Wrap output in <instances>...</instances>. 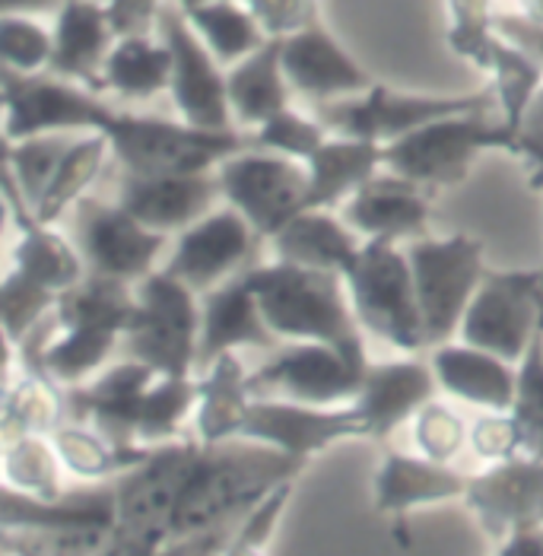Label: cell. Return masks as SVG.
Listing matches in <instances>:
<instances>
[{
	"label": "cell",
	"mask_w": 543,
	"mask_h": 556,
	"mask_svg": "<svg viewBox=\"0 0 543 556\" xmlns=\"http://www.w3.org/2000/svg\"><path fill=\"white\" fill-rule=\"evenodd\" d=\"M3 531H58V528H112L118 525L115 480L64 490L54 500H36L3 490L0 503Z\"/></svg>",
	"instance_id": "27"
},
{
	"label": "cell",
	"mask_w": 543,
	"mask_h": 556,
	"mask_svg": "<svg viewBox=\"0 0 543 556\" xmlns=\"http://www.w3.org/2000/svg\"><path fill=\"white\" fill-rule=\"evenodd\" d=\"M414 424V442H417L419 455L439 462V465H452L464 452V445L470 442V427L464 424L458 410H452L445 401H429Z\"/></svg>",
	"instance_id": "46"
},
{
	"label": "cell",
	"mask_w": 543,
	"mask_h": 556,
	"mask_svg": "<svg viewBox=\"0 0 543 556\" xmlns=\"http://www.w3.org/2000/svg\"><path fill=\"white\" fill-rule=\"evenodd\" d=\"M109 16H112V26L122 36H147V33H156V23H160V13L168 0H102Z\"/></svg>",
	"instance_id": "50"
},
{
	"label": "cell",
	"mask_w": 543,
	"mask_h": 556,
	"mask_svg": "<svg viewBox=\"0 0 543 556\" xmlns=\"http://www.w3.org/2000/svg\"><path fill=\"white\" fill-rule=\"evenodd\" d=\"M64 0H0V13H26V16H42L58 13Z\"/></svg>",
	"instance_id": "56"
},
{
	"label": "cell",
	"mask_w": 543,
	"mask_h": 556,
	"mask_svg": "<svg viewBox=\"0 0 543 556\" xmlns=\"http://www.w3.org/2000/svg\"><path fill=\"white\" fill-rule=\"evenodd\" d=\"M521 160L534 169L538 175V181L543 185V147H531V143H521ZM538 270H541V283H543V255L541 264H538Z\"/></svg>",
	"instance_id": "57"
},
{
	"label": "cell",
	"mask_w": 543,
	"mask_h": 556,
	"mask_svg": "<svg viewBox=\"0 0 543 556\" xmlns=\"http://www.w3.org/2000/svg\"><path fill=\"white\" fill-rule=\"evenodd\" d=\"M541 341H543V312H541Z\"/></svg>",
	"instance_id": "62"
},
{
	"label": "cell",
	"mask_w": 543,
	"mask_h": 556,
	"mask_svg": "<svg viewBox=\"0 0 543 556\" xmlns=\"http://www.w3.org/2000/svg\"><path fill=\"white\" fill-rule=\"evenodd\" d=\"M181 10L223 67L245 61L261 45L270 42V36L264 33L245 0H210Z\"/></svg>",
	"instance_id": "36"
},
{
	"label": "cell",
	"mask_w": 543,
	"mask_h": 556,
	"mask_svg": "<svg viewBox=\"0 0 543 556\" xmlns=\"http://www.w3.org/2000/svg\"><path fill=\"white\" fill-rule=\"evenodd\" d=\"M54 54L48 74L102 92V67L118 42L112 16L102 0H64L54 13Z\"/></svg>",
	"instance_id": "24"
},
{
	"label": "cell",
	"mask_w": 543,
	"mask_h": 556,
	"mask_svg": "<svg viewBox=\"0 0 543 556\" xmlns=\"http://www.w3.org/2000/svg\"><path fill=\"white\" fill-rule=\"evenodd\" d=\"M312 112L331 134L372 140L384 147L439 118L470 115V112H500V105H496L493 86L477 89V92L442 96V92H404L388 84H376L359 96L321 102Z\"/></svg>",
	"instance_id": "6"
},
{
	"label": "cell",
	"mask_w": 543,
	"mask_h": 556,
	"mask_svg": "<svg viewBox=\"0 0 543 556\" xmlns=\"http://www.w3.org/2000/svg\"><path fill=\"white\" fill-rule=\"evenodd\" d=\"M223 556H267V551H264V547H251V544H242V541L232 538V541L226 544Z\"/></svg>",
	"instance_id": "58"
},
{
	"label": "cell",
	"mask_w": 543,
	"mask_h": 556,
	"mask_svg": "<svg viewBox=\"0 0 543 556\" xmlns=\"http://www.w3.org/2000/svg\"><path fill=\"white\" fill-rule=\"evenodd\" d=\"M487 153L521 160V137L502 122L500 112H470L439 118L394 143H384V169L397 172L426 191L467 181L473 163Z\"/></svg>",
	"instance_id": "4"
},
{
	"label": "cell",
	"mask_w": 543,
	"mask_h": 556,
	"mask_svg": "<svg viewBox=\"0 0 543 556\" xmlns=\"http://www.w3.org/2000/svg\"><path fill=\"white\" fill-rule=\"evenodd\" d=\"M172 86V51L160 33L122 36L112 45L102 67V92H115L127 102H147Z\"/></svg>",
	"instance_id": "34"
},
{
	"label": "cell",
	"mask_w": 543,
	"mask_h": 556,
	"mask_svg": "<svg viewBox=\"0 0 543 556\" xmlns=\"http://www.w3.org/2000/svg\"><path fill=\"white\" fill-rule=\"evenodd\" d=\"M490 77V86L496 92L502 122L521 137V125L528 109L534 105L538 92L543 89V71L538 61H531L521 48L505 42L496 36V45L490 51V64L483 71Z\"/></svg>",
	"instance_id": "38"
},
{
	"label": "cell",
	"mask_w": 543,
	"mask_h": 556,
	"mask_svg": "<svg viewBox=\"0 0 543 556\" xmlns=\"http://www.w3.org/2000/svg\"><path fill=\"white\" fill-rule=\"evenodd\" d=\"M257 242L261 236L251 229L249 219L226 204L175 236L163 270L204 296L213 287L249 270Z\"/></svg>",
	"instance_id": "16"
},
{
	"label": "cell",
	"mask_w": 543,
	"mask_h": 556,
	"mask_svg": "<svg viewBox=\"0 0 543 556\" xmlns=\"http://www.w3.org/2000/svg\"><path fill=\"white\" fill-rule=\"evenodd\" d=\"M429 194L432 191H426L417 181L397 172L381 169L343 204V219L363 239L411 245L422 236H429V219H432Z\"/></svg>",
	"instance_id": "21"
},
{
	"label": "cell",
	"mask_w": 543,
	"mask_h": 556,
	"mask_svg": "<svg viewBox=\"0 0 543 556\" xmlns=\"http://www.w3.org/2000/svg\"><path fill=\"white\" fill-rule=\"evenodd\" d=\"M216 172H166V175H134L125 172L118 185V204L143 226L163 236H178L198 219H204L219 201Z\"/></svg>",
	"instance_id": "19"
},
{
	"label": "cell",
	"mask_w": 543,
	"mask_h": 556,
	"mask_svg": "<svg viewBox=\"0 0 543 556\" xmlns=\"http://www.w3.org/2000/svg\"><path fill=\"white\" fill-rule=\"evenodd\" d=\"M521 143L543 147V89L538 92L534 105L528 109V115H525V125H521Z\"/></svg>",
	"instance_id": "55"
},
{
	"label": "cell",
	"mask_w": 543,
	"mask_h": 556,
	"mask_svg": "<svg viewBox=\"0 0 543 556\" xmlns=\"http://www.w3.org/2000/svg\"><path fill=\"white\" fill-rule=\"evenodd\" d=\"M239 525V521H236ZM236 525H226V528H216L207 534H191V538H172L166 541L156 556H223L226 544L232 541V531Z\"/></svg>",
	"instance_id": "52"
},
{
	"label": "cell",
	"mask_w": 543,
	"mask_h": 556,
	"mask_svg": "<svg viewBox=\"0 0 543 556\" xmlns=\"http://www.w3.org/2000/svg\"><path fill=\"white\" fill-rule=\"evenodd\" d=\"M249 369L239 353H223L198 372V407H194V439L201 445H219L242 439L251 410Z\"/></svg>",
	"instance_id": "30"
},
{
	"label": "cell",
	"mask_w": 543,
	"mask_h": 556,
	"mask_svg": "<svg viewBox=\"0 0 543 556\" xmlns=\"http://www.w3.org/2000/svg\"><path fill=\"white\" fill-rule=\"evenodd\" d=\"M51 442L58 448L64 471L74 473L77 480H86V483L118 480L122 473L137 468L150 455V448H143V445L125 448V445L112 442L105 432H99L89 424H80V420H64L51 432Z\"/></svg>",
	"instance_id": "35"
},
{
	"label": "cell",
	"mask_w": 543,
	"mask_h": 556,
	"mask_svg": "<svg viewBox=\"0 0 543 556\" xmlns=\"http://www.w3.org/2000/svg\"><path fill=\"white\" fill-rule=\"evenodd\" d=\"M270 39H287L321 16V0H245Z\"/></svg>",
	"instance_id": "49"
},
{
	"label": "cell",
	"mask_w": 543,
	"mask_h": 556,
	"mask_svg": "<svg viewBox=\"0 0 543 556\" xmlns=\"http://www.w3.org/2000/svg\"><path fill=\"white\" fill-rule=\"evenodd\" d=\"M7 541L23 544L39 556H99L112 528H58V531H3Z\"/></svg>",
	"instance_id": "47"
},
{
	"label": "cell",
	"mask_w": 543,
	"mask_h": 556,
	"mask_svg": "<svg viewBox=\"0 0 543 556\" xmlns=\"http://www.w3.org/2000/svg\"><path fill=\"white\" fill-rule=\"evenodd\" d=\"M496 36L515 48H521L531 61H538L543 71V23L531 20L528 13H500L496 10Z\"/></svg>",
	"instance_id": "51"
},
{
	"label": "cell",
	"mask_w": 543,
	"mask_h": 556,
	"mask_svg": "<svg viewBox=\"0 0 543 556\" xmlns=\"http://www.w3.org/2000/svg\"><path fill=\"white\" fill-rule=\"evenodd\" d=\"M363 236L334 211H299V214L270 239L274 255L295 267L346 274L363 249Z\"/></svg>",
	"instance_id": "31"
},
{
	"label": "cell",
	"mask_w": 543,
	"mask_h": 556,
	"mask_svg": "<svg viewBox=\"0 0 543 556\" xmlns=\"http://www.w3.org/2000/svg\"><path fill=\"white\" fill-rule=\"evenodd\" d=\"M283 71L293 92L312 105L359 96L378 84L325 26L321 16L283 39Z\"/></svg>",
	"instance_id": "17"
},
{
	"label": "cell",
	"mask_w": 543,
	"mask_h": 556,
	"mask_svg": "<svg viewBox=\"0 0 543 556\" xmlns=\"http://www.w3.org/2000/svg\"><path fill=\"white\" fill-rule=\"evenodd\" d=\"M198 439H175L150 448V455L115 480L118 525L115 531L150 547H163L172 538V518L185 483L198 462Z\"/></svg>",
	"instance_id": "10"
},
{
	"label": "cell",
	"mask_w": 543,
	"mask_h": 556,
	"mask_svg": "<svg viewBox=\"0 0 543 556\" xmlns=\"http://www.w3.org/2000/svg\"><path fill=\"white\" fill-rule=\"evenodd\" d=\"M112 156V147L102 134H77L71 150L64 153L61 166L54 172L45 198L36 207V216L54 226L61 216H67L84 198H89V188L96 185L105 160Z\"/></svg>",
	"instance_id": "37"
},
{
	"label": "cell",
	"mask_w": 543,
	"mask_h": 556,
	"mask_svg": "<svg viewBox=\"0 0 543 556\" xmlns=\"http://www.w3.org/2000/svg\"><path fill=\"white\" fill-rule=\"evenodd\" d=\"M67 420V391L39 366H7V388L0 407L3 442L16 435H51Z\"/></svg>",
	"instance_id": "33"
},
{
	"label": "cell",
	"mask_w": 543,
	"mask_h": 556,
	"mask_svg": "<svg viewBox=\"0 0 543 556\" xmlns=\"http://www.w3.org/2000/svg\"><path fill=\"white\" fill-rule=\"evenodd\" d=\"M473 455L487 465H500L521 458V429L512 410H483V417H477L470 424V442Z\"/></svg>",
	"instance_id": "48"
},
{
	"label": "cell",
	"mask_w": 543,
	"mask_h": 556,
	"mask_svg": "<svg viewBox=\"0 0 543 556\" xmlns=\"http://www.w3.org/2000/svg\"><path fill=\"white\" fill-rule=\"evenodd\" d=\"M160 372L137 359H122L115 366H105L99 376H92L84 386L67 388V420L89 424L105 432L112 442L134 448L137 442V424L143 410V397ZM147 448V445H143Z\"/></svg>",
	"instance_id": "20"
},
{
	"label": "cell",
	"mask_w": 543,
	"mask_h": 556,
	"mask_svg": "<svg viewBox=\"0 0 543 556\" xmlns=\"http://www.w3.org/2000/svg\"><path fill=\"white\" fill-rule=\"evenodd\" d=\"M156 551H160V547L140 544V541H134V538H125V534L112 531L109 544L102 547V554L99 556H156Z\"/></svg>",
	"instance_id": "54"
},
{
	"label": "cell",
	"mask_w": 543,
	"mask_h": 556,
	"mask_svg": "<svg viewBox=\"0 0 543 556\" xmlns=\"http://www.w3.org/2000/svg\"><path fill=\"white\" fill-rule=\"evenodd\" d=\"M156 33L172 51L168 96L178 118L204 130H239L229 105V71L216 61L175 0L163 7Z\"/></svg>",
	"instance_id": "12"
},
{
	"label": "cell",
	"mask_w": 543,
	"mask_h": 556,
	"mask_svg": "<svg viewBox=\"0 0 543 556\" xmlns=\"http://www.w3.org/2000/svg\"><path fill=\"white\" fill-rule=\"evenodd\" d=\"M541 270H490L460 321L458 341L521 363L541 334Z\"/></svg>",
	"instance_id": "9"
},
{
	"label": "cell",
	"mask_w": 543,
	"mask_h": 556,
	"mask_svg": "<svg viewBox=\"0 0 543 556\" xmlns=\"http://www.w3.org/2000/svg\"><path fill=\"white\" fill-rule=\"evenodd\" d=\"M178 7H198V3H210V0H175Z\"/></svg>",
	"instance_id": "61"
},
{
	"label": "cell",
	"mask_w": 543,
	"mask_h": 556,
	"mask_svg": "<svg viewBox=\"0 0 543 556\" xmlns=\"http://www.w3.org/2000/svg\"><path fill=\"white\" fill-rule=\"evenodd\" d=\"M521 13H528L531 20H541L543 23V0H518Z\"/></svg>",
	"instance_id": "59"
},
{
	"label": "cell",
	"mask_w": 543,
	"mask_h": 556,
	"mask_svg": "<svg viewBox=\"0 0 543 556\" xmlns=\"http://www.w3.org/2000/svg\"><path fill=\"white\" fill-rule=\"evenodd\" d=\"M343 283L363 331L407 356H417L419 350L429 346L407 249L366 239L356 261L343 274Z\"/></svg>",
	"instance_id": "5"
},
{
	"label": "cell",
	"mask_w": 543,
	"mask_h": 556,
	"mask_svg": "<svg viewBox=\"0 0 543 556\" xmlns=\"http://www.w3.org/2000/svg\"><path fill=\"white\" fill-rule=\"evenodd\" d=\"M467 486L470 477L452 465H439L426 455L388 452L372 480V506L378 515H407L422 506L464 500Z\"/></svg>",
	"instance_id": "26"
},
{
	"label": "cell",
	"mask_w": 543,
	"mask_h": 556,
	"mask_svg": "<svg viewBox=\"0 0 543 556\" xmlns=\"http://www.w3.org/2000/svg\"><path fill=\"white\" fill-rule=\"evenodd\" d=\"M74 211H77L74 232H77V249L84 255L86 274H99L137 287L143 277L156 270V261L166 252L168 236L143 226L118 201L102 204L96 198H84Z\"/></svg>",
	"instance_id": "14"
},
{
	"label": "cell",
	"mask_w": 543,
	"mask_h": 556,
	"mask_svg": "<svg viewBox=\"0 0 543 556\" xmlns=\"http://www.w3.org/2000/svg\"><path fill=\"white\" fill-rule=\"evenodd\" d=\"M54 36L36 16L0 13V61L13 74H48Z\"/></svg>",
	"instance_id": "43"
},
{
	"label": "cell",
	"mask_w": 543,
	"mask_h": 556,
	"mask_svg": "<svg viewBox=\"0 0 543 556\" xmlns=\"http://www.w3.org/2000/svg\"><path fill=\"white\" fill-rule=\"evenodd\" d=\"M77 134H39V137H23V140H7L3 156L7 169L3 178L13 181V188L23 194V201L36 211L45 198L54 172L61 166L64 153L71 150Z\"/></svg>",
	"instance_id": "40"
},
{
	"label": "cell",
	"mask_w": 543,
	"mask_h": 556,
	"mask_svg": "<svg viewBox=\"0 0 543 556\" xmlns=\"http://www.w3.org/2000/svg\"><path fill=\"white\" fill-rule=\"evenodd\" d=\"M245 280L267 328L280 341L325 343L359 366L372 363L363 341V325L340 274L295 267L274 257L270 264H251Z\"/></svg>",
	"instance_id": "2"
},
{
	"label": "cell",
	"mask_w": 543,
	"mask_h": 556,
	"mask_svg": "<svg viewBox=\"0 0 543 556\" xmlns=\"http://www.w3.org/2000/svg\"><path fill=\"white\" fill-rule=\"evenodd\" d=\"M432 372L445 394L480 410H512L518 391V366L490 350L449 341L432 346Z\"/></svg>",
	"instance_id": "28"
},
{
	"label": "cell",
	"mask_w": 543,
	"mask_h": 556,
	"mask_svg": "<svg viewBox=\"0 0 543 556\" xmlns=\"http://www.w3.org/2000/svg\"><path fill=\"white\" fill-rule=\"evenodd\" d=\"M445 13H449V26H445L449 48L477 71H487L490 51L496 45L493 0H445Z\"/></svg>",
	"instance_id": "42"
},
{
	"label": "cell",
	"mask_w": 543,
	"mask_h": 556,
	"mask_svg": "<svg viewBox=\"0 0 543 556\" xmlns=\"http://www.w3.org/2000/svg\"><path fill=\"white\" fill-rule=\"evenodd\" d=\"M96 134L112 147L122 169L134 175L166 172H216V166L251 147V134L242 130H204L163 115L122 112L109 102Z\"/></svg>",
	"instance_id": "3"
},
{
	"label": "cell",
	"mask_w": 543,
	"mask_h": 556,
	"mask_svg": "<svg viewBox=\"0 0 543 556\" xmlns=\"http://www.w3.org/2000/svg\"><path fill=\"white\" fill-rule=\"evenodd\" d=\"M435 388L439 382H435L432 366L419 363L414 356L369 363L353 407L363 414V420L369 427V439L384 442L394 429L414 420L435 397Z\"/></svg>",
	"instance_id": "23"
},
{
	"label": "cell",
	"mask_w": 543,
	"mask_h": 556,
	"mask_svg": "<svg viewBox=\"0 0 543 556\" xmlns=\"http://www.w3.org/2000/svg\"><path fill=\"white\" fill-rule=\"evenodd\" d=\"M3 554L7 556H39L36 551H29V547H23V544H13V541H7V538H3Z\"/></svg>",
	"instance_id": "60"
},
{
	"label": "cell",
	"mask_w": 543,
	"mask_h": 556,
	"mask_svg": "<svg viewBox=\"0 0 543 556\" xmlns=\"http://www.w3.org/2000/svg\"><path fill=\"white\" fill-rule=\"evenodd\" d=\"M242 439L270 445L293 458H315L337 442L369 439V427L353 404L312 407L283 397H254Z\"/></svg>",
	"instance_id": "15"
},
{
	"label": "cell",
	"mask_w": 543,
	"mask_h": 556,
	"mask_svg": "<svg viewBox=\"0 0 543 556\" xmlns=\"http://www.w3.org/2000/svg\"><path fill=\"white\" fill-rule=\"evenodd\" d=\"M61 473L64 465L51 435H16L3 442V490L54 500L64 493Z\"/></svg>",
	"instance_id": "39"
},
{
	"label": "cell",
	"mask_w": 543,
	"mask_h": 556,
	"mask_svg": "<svg viewBox=\"0 0 543 556\" xmlns=\"http://www.w3.org/2000/svg\"><path fill=\"white\" fill-rule=\"evenodd\" d=\"M407 257L414 267L426 343L442 346L455 341L467 305L473 302L483 277L490 274L483 242L467 232L422 236L407 245Z\"/></svg>",
	"instance_id": "8"
},
{
	"label": "cell",
	"mask_w": 543,
	"mask_h": 556,
	"mask_svg": "<svg viewBox=\"0 0 543 556\" xmlns=\"http://www.w3.org/2000/svg\"><path fill=\"white\" fill-rule=\"evenodd\" d=\"M464 503L493 541L543 528V458L521 455L473 473Z\"/></svg>",
	"instance_id": "18"
},
{
	"label": "cell",
	"mask_w": 543,
	"mask_h": 556,
	"mask_svg": "<svg viewBox=\"0 0 543 556\" xmlns=\"http://www.w3.org/2000/svg\"><path fill=\"white\" fill-rule=\"evenodd\" d=\"M3 204L16 229L13 245V267L20 277L39 283L51 293H67L86 277L84 255L77 245H71L54 226L42 223L36 211L23 201V194L13 188V181L3 178Z\"/></svg>",
	"instance_id": "22"
},
{
	"label": "cell",
	"mask_w": 543,
	"mask_h": 556,
	"mask_svg": "<svg viewBox=\"0 0 543 556\" xmlns=\"http://www.w3.org/2000/svg\"><path fill=\"white\" fill-rule=\"evenodd\" d=\"M369 366L353 363L325 343H287L277 346L254 372L249 388L254 397H283L312 407L353 404Z\"/></svg>",
	"instance_id": "13"
},
{
	"label": "cell",
	"mask_w": 543,
	"mask_h": 556,
	"mask_svg": "<svg viewBox=\"0 0 543 556\" xmlns=\"http://www.w3.org/2000/svg\"><path fill=\"white\" fill-rule=\"evenodd\" d=\"M280 338L267 328L261 305L251 293L245 270L201 296V353L198 372L223 353H239L242 346L277 350Z\"/></svg>",
	"instance_id": "25"
},
{
	"label": "cell",
	"mask_w": 543,
	"mask_h": 556,
	"mask_svg": "<svg viewBox=\"0 0 543 556\" xmlns=\"http://www.w3.org/2000/svg\"><path fill=\"white\" fill-rule=\"evenodd\" d=\"M216 178L223 201L245 216L251 229L267 242L302 211L308 188L305 163L261 150L254 143L223 160L216 166Z\"/></svg>",
	"instance_id": "11"
},
{
	"label": "cell",
	"mask_w": 543,
	"mask_h": 556,
	"mask_svg": "<svg viewBox=\"0 0 543 556\" xmlns=\"http://www.w3.org/2000/svg\"><path fill=\"white\" fill-rule=\"evenodd\" d=\"M249 134L254 147L290 156V160H299V163H308L325 147V140L331 137V130L321 125V118L315 112L305 115L293 105L287 112L274 115L270 122H264L261 128L249 130Z\"/></svg>",
	"instance_id": "45"
},
{
	"label": "cell",
	"mask_w": 543,
	"mask_h": 556,
	"mask_svg": "<svg viewBox=\"0 0 543 556\" xmlns=\"http://www.w3.org/2000/svg\"><path fill=\"white\" fill-rule=\"evenodd\" d=\"M134 318L125 331L130 359L160 376H198L201 353V293L156 267L137 287Z\"/></svg>",
	"instance_id": "7"
},
{
	"label": "cell",
	"mask_w": 543,
	"mask_h": 556,
	"mask_svg": "<svg viewBox=\"0 0 543 556\" xmlns=\"http://www.w3.org/2000/svg\"><path fill=\"white\" fill-rule=\"evenodd\" d=\"M229 71V105L236 128H261L274 115L290 109L293 86L283 71V39L264 42Z\"/></svg>",
	"instance_id": "32"
},
{
	"label": "cell",
	"mask_w": 543,
	"mask_h": 556,
	"mask_svg": "<svg viewBox=\"0 0 543 556\" xmlns=\"http://www.w3.org/2000/svg\"><path fill=\"white\" fill-rule=\"evenodd\" d=\"M198 407V376H156L143 397L137 442L147 448L181 439V427Z\"/></svg>",
	"instance_id": "41"
},
{
	"label": "cell",
	"mask_w": 543,
	"mask_h": 556,
	"mask_svg": "<svg viewBox=\"0 0 543 556\" xmlns=\"http://www.w3.org/2000/svg\"><path fill=\"white\" fill-rule=\"evenodd\" d=\"M305 465L308 462L251 439L201 445L172 518V538L207 534L242 521V515L254 509L274 486L295 480Z\"/></svg>",
	"instance_id": "1"
},
{
	"label": "cell",
	"mask_w": 543,
	"mask_h": 556,
	"mask_svg": "<svg viewBox=\"0 0 543 556\" xmlns=\"http://www.w3.org/2000/svg\"><path fill=\"white\" fill-rule=\"evenodd\" d=\"M496 556H543V528L508 534L505 541H500Z\"/></svg>",
	"instance_id": "53"
},
{
	"label": "cell",
	"mask_w": 543,
	"mask_h": 556,
	"mask_svg": "<svg viewBox=\"0 0 543 556\" xmlns=\"http://www.w3.org/2000/svg\"><path fill=\"white\" fill-rule=\"evenodd\" d=\"M381 169H384L381 143L331 134L325 147L305 163L308 188H305L302 211H334Z\"/></svg>",
	"instance_id": "29"
},
{
	"label": "cell",
	"mask_w": 543,
	"mask_h": 556,
	"mask_svg": "<svg viewBox=\"0 0 543 556\" xmlns=\"http://www.w3.org/2000/svg\"><path fill=\"white\" fill-rule=\"evenodd\" d=\"M58 293L45 290L39 283L20 277L16 270H7L0 305H3V338L7 346H20L39 325H45L58 305Z\"/></svg>",
	"instance_id": "44"
}]
</instances>
